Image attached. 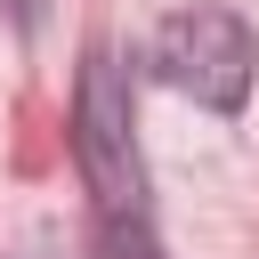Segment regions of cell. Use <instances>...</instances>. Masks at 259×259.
Listing matches in <instances>:
<instances>
[{
    "mask_svg": "<svg viewBox=\"0 0 259 259\" xmlns=\"http://www.w3.org/2000/svg\"><path fill=\"white\" fill-rule=\"evenodd\" d=\"M154 65H162V81L186 89L194 105H210V113H243L251 73H259V40H251V24H243L235 8H186V16L162 24Z\"/></svg>",
    "mask_w": 259,
    "mask_h": 259,
    "instance_id": "1",
    "label": "cell"
}]
</instances>
